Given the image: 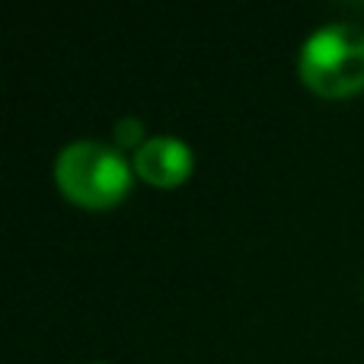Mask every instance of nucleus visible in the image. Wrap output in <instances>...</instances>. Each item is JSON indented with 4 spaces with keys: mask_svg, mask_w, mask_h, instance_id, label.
<instances>
[{
    "mask_svg": "<svg viewBox=\"0 0 364 364\" xmlns=\"http://www.w3.org/2000/svg\"><path fill=\"white\" fill-rule=\"evenodd\" d=\"M55 182L74 205L102 211L132 192V166L119 147L100 141H74L55 160Z\"/></svg>",
    "mask_w": 364,
    "mask_h": 364,
    "instance_id": "obj_1",
    "label": "nucleus"
},
{
    "mask_svg": "<svg viewBox=\"0 0 364 364\" xmlns=\"http://www.w3.org/2000/svg\"><path fill=\"white\" fill-rule=\"evenodd\" d=\"M297 74L304 87L326 100H346L364 90V29L355 23L320 26L304 42Z\"/></svg>",
    "mask_w": 364,
    "mask_h": 364,
    "instance_id": "obj_2",
    "label": "nucleus"
},
{
    "mask_svg": "<svg viewBox=\"0 0 364 364\" xmlns=\"http://www.w3.org/2000/svg\"><path fill=\"white\" fill-rule=\"evenodd\" d=\"M192 170H195V160L188 144L179 138H170V134L144 141V147L134 151V173L157 188L182 186L192 176Z\"/></svg>",
    "mask_w": 364,
    "mask_h": 364,
    "instance_id": "obj_3",
    "label": "nucleus"
},
{
    "mask_svg": "<svg viewBox=\"0 0 364 364\" xmlns=\"http://www.w3.org/2000/svg\"><path fill=\"white\" fill-rule=\"evenodd\" d=\"M144 125H141L138 119H122L119 125H115V144L119 147H144Z\"/></svg>",
    "mask_w": 364,
    "mask_h": 364,
    "instance_id": "obj_4",
    "label": "nucleus"
}]
</instances>
